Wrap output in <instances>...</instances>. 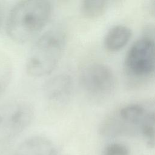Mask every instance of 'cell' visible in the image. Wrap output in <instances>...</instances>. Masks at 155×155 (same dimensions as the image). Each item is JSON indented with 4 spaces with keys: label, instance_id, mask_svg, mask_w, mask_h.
Wrapping results in <instances>:
<instances>
[{
    "label": "cell",
    "instance_id": "2",
    "mask_svg": "<svg viewBox=\"0 0 155 155\" xmlns=\"http://www.w3.org/2000/svg\"><path fill=\"white\" fill-rule=\"evenodd\" d=\"M66 45V35L60 27L49 29L32 45L26 61L27 73L32 77L50 74L56 67Z\"/></svg>",
    "mask_w": 155,
    "mask_h": 155
},
{
    "label": "cell",
    "instance_id": "10",
    "mask_svg": "<svg viewBox=\"0 0 155 155\" xmlns=\"http://www.w3.org/2000/svg\"><path fill=\"white\" fill-rule=\"evenodd\" d=\"M12 75V63L4 53H0V97L10 82Z\"/></svg>",
    "mask_w": 155,
    "mask_h": 155
},
{
    "label": "cell",
    "instance_id": "4",
    "mask_svg": "<svg viewBox=\"0 0 155 155\" xmlns=\"http://www.w3.org/2000/svg\"><path fill=\"white\" fill-rule=\"evenodd\" d=\"M79 82L83 91L95 101H103L114 93L116 79L112 70L107 65L93 62L81 70Z\"/></svg>",
    "mask_w": 155,
    "mask_h": 155
},
{
    "label": "cell",
    "instance_id": "8",
    "mask_svg": "<svg viewBox=\"0 0 155 155\" xmlns=\"http://www.w3.org/2000/svg\"><path fill=\"white\" fill-rule=\"evenodd\" d=\"M131 35V30L128 27L124 25H114L107 32L104 37V47L110 52L117 51L126 45Z\"/></svg>",
    "mask_w": 155,
    "mask_h": 155
},
{
    "label": "cell",
    "instance_id": "3",
    "mask_svg": "<svg viewBox=\"0 0 155 155\" xmlns=\"http://www.w3.org/2000/svg\"><path fill=\"white\" fill-rule=\"evenodd\" d=\"M154 27L149 25L143 36L136 41L128 50L124 68L132 80L145 81L151 77L154 70Z\"/></svg>",
    "mask_w": 155,
    "mask_h": 155
},
{
    "label": "cell",
    "instance_id": "13",
    "mask_svg": "<svg viewBox=\"0 0 155 155\" xmlns=\"http://www.w3.org/2000/svg\"><path fill=\"white\" fill-rule=\"evenodd\" d=\"M3 16H4V11H3V8L1 5V4H0V28L1 27L2 25V21H3Z\"/></svg>",
    "mask_w": 155,
    "mask_h": 155
},
{
    "label": "cell",
    "instance_id": "5",
    "mask_svg": "<svg viewBox=\"0 0 155 155\" xmlns=\"http://www.w3.org/2000/svg\"><path fill=\"white\" fill-rule=\"evenodd\" d=\"M34 116L33 107L27 102L12 100L0 105V143L25 130Z\"/></svg>",
    "mask_w": 155,
    "mask_h": 155
},
{
    "label": "cell",
    "instance_id": "12",
    "mask_svg": "<svg viewBox=\"0 0 155 155\" xmlns=\"http://www.w3.org/2000/svg\"><path fill=\"white\" fill-rule=\"evenodd\" d=\"M104 155H130L126 146L119 143H113L107 145L104 151Z\"/></svg>",
    "mask_w": 155,
    "mask_h": 155
},
{
    "label": "cell",
    "instance_id": "11",
    "mask_svg": "<svg viewBox=\"0 0 155 155\" xmlns=\"http://www.w3.org/2000/svg\"><path fill=\"white\" fill-rule=\"evenodd\" d=\"M140 131L149 147L153 148L154 145V112L151 110L142 123Z\"/></svg>",
    "mask_w": 155,
    "mask_h": 155
},
{
    "label": "cell",
    "instance_id": "7",
    "mask_svg": "<svg viewBox=\"0 0 155 155\" xmlns=\"http://www.w3.org/2000/svg\"><path fill=\"white\" fill-rule=\"evenodd\" d=\"M13 155H58V153L50 139L41 136H35L21 142Z\"/></svg>",
    "mask_w": 155,
    "mask_h": 155
},
{
    "label": "cell",
    "instance_id": "6",
    "mask_svg": "<svg viewBox=\"0 0 155 155\" xmlns=\"http://www.w3.org/2000/svg\"><path fill=\"white\" fill-rule=\"evenodd\" d=\"M73 90L72 78L67 74H60L50 79L45 84L44 93L52 104L63 105L71 97Z\"/></svg>",
    "mask_w": 155,
    "mask_h": 155
},
{
    "label": "cell",
    "instance_id": "1",
    "mask_svg": "<svg viewBox=\"0 0 155 155\" xmlns=\"http://www.w3.org/2000/svg\"><path fill=\"white\" fill-rule=\"evenodd\" d=\"M52 4L46 0H23L9 12L5 23L8 38L16 43H25L37 35L49 21Z\"/></svg>",
    "mask_w": 155,
    "mask_h": 155
},
{
    "label": "cell",
    "instance_id": "9",
    "mask_svg": "<svg viewBox=\"0 0 155 155\" xmlns=\"http://www.w3.org/2000/svg\"><path fill=\"white\" fill-rule=\"evenodd\" d=\"M105 1H82L81 4V12L86 18H97L102 16L106 9Z\"/></svg>",
    "mask_w": 155,
    "mask_h": 155
}]
</instances>
